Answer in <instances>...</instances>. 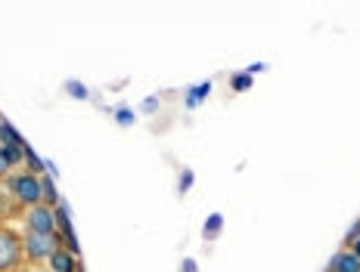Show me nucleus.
Here are the masks:
<instances>
[{"label": "nucleus", "instance_id": "nucleus-1", "mask_svg": "<svg viewBox=\"0 0 360 272\" xmlns=\"http://www.w3.org/2000/svg\"><path fill=\"white\" fill-rule=\"evenodd\" d=\"M6 192H10L13 204H19L22 210L34 208V204H41V177L32 170H16L10 173V177L4 179Z\"/></svg>", "mask_w": 360, "mask_h": 272}, {"label": "nucleus", "instance_id": "nucleus-2", "mask_svg": "<svg viewBox=\"0 0 360 272\" xmlns=\"http://www.w3.org/2000/svg\"><path fill=\"white\" fill-rule=\"evenodd\" d=\"M22 266H28L22 236L10 226H0V272H19Z\"/></svg>", "mask_w": 360, "mask_h": 272}, {"label": "nucleus", "instance_id": "nucleus-3", "mask_svg": "<svg viewBox=\"0 0 360 272\" xmlns=\"http://www.w3.org/2000/svg\"><path fill=\"white\" fill-rule=\"evenodd\" d=\"M22 245H25L28 266H41V263L50 260V254H53L56 247H63V238H59V232H53V236H41V232L25 229L22 232Z\"/></svg>", "mask_w": 360, "mask_h": 272}, {"label": "nucleus", "instance_id": "nucleus-4", "mask_svg": "<svg viewBox=\"0 0 360 272\" xmlns=\"http://www.w3.org/2000/svg\"><path fill=\"white\" fill-rule=\"evenodd\" d=\"M56 208H47V204H34V208L25 210V229L41 232V236H53L56 232Z\"/></svg>", "mask_w": 360, "mask_h": 272}, {"label": "nucleus", "instance_id": "nucleus-5", "mask_svg": "<svg viewBox=\"0 0 360 272\" xmlns=\"http://www.w3.org/2000/svg\"><path fill=\"white\" fill-rule=\"evenodd\" d=\"M47 266H50V272H81L78 257H75L72 251H65V247H56V251L50 254Z\"/></svg>", "mask_w": 360, "mask_h": 272}, {"label": "nucleus", "instance_id": "nucleus-6", "mask_svg": "<svg viewBox=\"0 0 360 272\" xmlns=\"http://www.w3.org/2000/svg\"><path fill=\"white\" fill-rule=\"evenodd\" d=\"M329 272H360V257L351 247H342L329 263Z\"/></svg>", "mask_w": 360, "mask_h": 272}, {"label": "nucleus", "instance_id": "nucleus-7", "mask_svg": "<svg viewBox=\"0 0 360 272\" xmlns=\"http://www.w3.org/2000/svg\"><path fill=\"white\" fill-rule=\"evenodd\" d=\"M41 204H47V208H59V192H56V186H53V177L50 173H44L41 177Z\"/></svg>", "mask_w": 360, "mask_h": 272}, {"label": "nucleus", "instance_id": "nucleus-8", "mask_svg": "<svg viewBox=\"0 0 360 272\" xmlns=\"http://www.w3.org/2000/svg\"><path fill=\"white\" fill-rule=\"evenodd\" d=\"M4 142H10V146H25V142H22V136L16 133V127H13L10 121H0V146H4Z\"/></svg>", "mask_w": 360, "mask_h": 272}, {"label": "nucleus", "instance_id": "nucleus-9", "mask_svg": "<svg viewBox=\"0 0 360 272\" xmlns=\"http://www.w3.org/2000/svg\"><path fill=\"white\" fill-rule=\"evenodd\" d=\"M221 226H224V217H221V214H212V217L205 220V229H202V232H205V238H217Z\"/></svg>", "mask_w": 360, "mask_h": 272}, {"label": "nucleus", "instance_id": "nucleus-10", "mask_svg": "<svg viewBox=\"0 0 360 272\" xmlns=\"http://www.w3.org/2000/svg\"><path fill=\"white\" fill-rule=\"evenodd\" d=\"M230 87H233L236 93H245V90L252 87V74H249V72H243V74H233V78H230Z\"/></svg>", "mask_w": 360, "mask_h": 272}, {"label": "nucleus", "instance_id": "nucleus-11", "mask_svg": "<svg viewBox=\"0 0 360 272\" xmlns=\"http://www.w3.org/2000/svg\"><path fill=\"white\" fill-rule=\"evenodd\" d=\"M208 93H212V84H208V81H205V84H196V90L186 96V105H199V100H202V96H208Z\"/></svg>", "mask_w": 360, "mask_h": 272}, {"label": "nucleus", "instance_id": "nucleus-12", "mask_svg": "<svg viewBox=\"0 0 360 272\" xmlns=\"http://www.w3.org/2000/svg\"><path fill=\"white\" fill-rule=\"evenodd\" d=\"M134 115H131V109H118V124H131Z\"/></svg>", "mask_w": 360, "mask_h": 272}, {"label": "nucleus", "instance_id": "nucleus-13", "mask_svg": "<svg viewBox=\"0 0 360 272\" xmlns=\"http://www.w3.org/2000/svg\"><path fill=\"white\" fill-rule=\"evenodd\" d=\"M72 87V96H81V100H87V90L84 87H78V84H69Z\"/></svg>", "mask_w": 360, "mask_h": 272}, {"label": "nucleus", "instance_id": "nucleus-14", "mask_svg": "<svg viewBox=\"0 0 360 272\" xmlns=\"http://www.w3.org/2000/svg\"><path fill=\"white\" fill-rule=\"evenodd\" d=\"M19 272H44V269H41V266H22Z\"/></svg>", "mask_w": 360, "mask_h": 272}, {"label": "nucleus", "instance_id": "nucleus-15", "mask_svg": "<svg viewBox=\"0 0 360 272\" xmlns=\"http://www.w3.org/2000/svg\"><path fill=\"white\" fill-rule=\"evenodd\" d=\"M351 251H354V254H357V257H360V238H357V241H354V245H351Z\"/></svg>", "mask_w": 360, "mask_h": 272}]
</instances>
